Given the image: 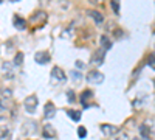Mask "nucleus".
Returning <instances> with one entry per match:
<instances>
[{
	"mask_svg": "<svg viewBox=\"0 0 155 140\" xmlns=\"http://www.w3.org/2000/svg\"><path fill=\"white\" fill-rule=\"evenodd\" d=\"M34 61L37 62V64H48V62L51 61V56L48 52H37L34 55Z\"/></svg>",
	"mask_w": 155,
	"mask_h": 140,
	"instance_id": "nucleus-6",
	"label": "nucleus"
},
{
	"mask_svg": "<svg viewBox=\"0 0 155 140\" xmlns=\"http://www.w3.org/2000/svg\"><path fill=\"white\" fill-rule=\"evenodd\" d=\"M12 23H14V27H16L17 30H25V28H27V22H25V19L20 17V16H14V20H12Z\"/></svg>",
	"mask_w": 155,
	"mask_h": 140,
	"instance_id": "nucleus-12",
	"label": "nucleus"
},
{
	"mask_svg": "<svg viewBox=\"0 0 155 140\" xmlns=\"http://www.w3.org/2000/svg\"><path fill=\"white\" fill-rule=\"evenodd\" d=\"M85 135H87V129L84 128V126H79V128H78V137L85 138Z\"/></svg>",
	"mask_w": 155,
	"mask_h": 140,
	"instance_id": "nucleus-20",
	"label": "nucleus"
},
{
	"mask_svg": "<svg viewBox=\"0 0 155 140\" xmlns=\"http://www.w3.org/2000/svg\"><path fill=\"white\" fill-rule=\"evenodd\" d=\"M45 20H47V12L45 11H36L30 17V22H31V25H34V27H41V25L45 23Z\"/></svg>",
	"mask_w": 155,
	"mask_h": 140,
	"instance_id": "nucleus-2",
	"label": "nucleus"
},
{
	"mask_svg": "<svg viewBox=\"0 0 155 140\" xmlns=\"http://www.w3.org/2000/svg\"><path fill=\"white\" fill-rule=\"evenodd\" d=\"M5 111V104H3V101L0 100V112H3Z\"/></svg>",
	"mask_w": 155,
	"mask_h": 140,
	"instance_id": "nucleus-28",
	"label": "nucleus"
},
{
	"mask_svg": "<svg viewBox=\"0 0 155 140\" xmlns=\"http://www.w3.org/2000/svg\"><path fill=\"white\" fill-rule=\"evenodd\" d=\"M93 98V92L92 90H84L82 94H81V104L84 106V108H88L90 104H88V100H92Z\"/></svg>",
	"mask_w": 155,
	"mask_h": 140,
	"instance_id": "nucleus-11",
	"label": "nucleus"
},
{
	"mask_svg": "<svg viewBox=\"0 0 155 140\" xmlns=\"http://www.w3.org/2000/svg\"><path fill=\"white\" fill-rule=\"evenodd\" d=\"M115 140H129V135L126 134V132H116V137H115Z\"/></svg>",
	"mask_w": 155,
	"mask_h": 140,
	"instance_id": "nucleus-21",
	"label": "nucleus"
},
{
	"mask_svg": "<svg viewBox=\"0 0 155 140\" xmlns=\"http://www.w3.org/2000/svg\"><path fill=\"white\" fill-rule=\"evenodd\" d=\"M104 80H106V76L98 70H92L87 73V81L90 84H101V83H104Z\"/></svg>",
	"mask_w": 155,
	"mask_h": 140,
	"instance_id": "nucleus-3",
	"label": "nucleus"
},
{
	"mask_svg": "<svg viewBox=\"0 0 155 140\" xmlns=\"http://www.w3.org/2000/svg\"><path fill=\"white\" fill-rule=\"evenodd\" d=\"M67 100H68V103H74V101H76V97H74V92L73 90H68L67 92Z\"/></svg>",
	"mask_w": 155,
	"mask_h": 140,
	"instance_id": "nucleus-22",
	"label": "nucleus"
},
{
	"mask_svg": "<svg viewBox=\"0 0 155 140\" xmlns=\"http://www.w3.org/2000/svg\"><path fill=\"white\" fill-rule=\"evenodd\" d=\"M110 6L113 12H120V0H110Z\"/></svg>",
	"mask_w": 155,
	"mask_h": 140,
	"instance_id": "nucleus-19",
	"label": "nucleus"
},
{
	"mask_svg": "<svg viewBox=\"0 0 155 140\" xmlns=\"http://www.w3.org/2000/svg\"><path fill=\"white\" fill-rule=\"evenodd\" d=\"M22 62H23V53L19 52L14 58V66H22Z\"/></svg>",
	"mask_w": 155,
	"mask_h": 140,
	"instance_id": "nucleus-18",
	"label": "nucleus"
},
{
	"mask_svg": "<svg viewBox=\"0 0 155 140\" xmlns=\"http://www.w3.org/2000/svg\"><path fill=\"white\" fill-rule=\"evenodd\" d=\"M11 2H17V0H11Z\"/></svg>",
	"mask_w": 155,
	"mask_h": 140,
	"instance_id": "nucleus-29",
	"label": "nucleus"
},
{
	"mask_svg": "<svg viewBox=\"0 0 155 140\" xmlns=\"http://www.w3.org/2000/svg\"><path fill=\"white\" fill-rule=\"evenodd\" d=\"M2 95L8 98V97H11V90H9V89H8V90H5V89H3V90H2Z\"/></svg>",
	"mask_w": 155,
	"mask_h": 140,
	"instance_id": "nucleus-26",
	"label": "nucleus"
},
{
	"mask_svg": "<svg viewBox=\"0 0 155 140\" xmlns=\"http://www.w3.org/2000/svg\"><path fill=\"white\" fill-rule=\"evenodd\" d=\"M153 84H155V80H153Z\"/></svg>",
	"mask_w": 155,
	"mask_h": 140,
	"instance_id": "nucleus-31",
	"label": "nucleus"
},
{
	"mask_svg": "<svg viewBox=\"0 0 155 140\" xmlns=\"http://www.w3.org/2000/svg\"><path fill=\"white\" fill-rule=\"evenodd\" d=\"M101 48H104L106 52L112 48V42H110V39H109L106 34H104V36H101Z\"/></svg>",
	"mask_w": 155,
	"mask_h": 140,
	"instance_id": "nucleus-15",
	"label": "nucleus"
},
{
	"mask_svg": "<svg viewBox=\"0 0 155 140\" xmlns=\"http://www.w3.org/2000/svg\"><path fill=\"white\" fill-rule=\"evenodd\" d=\"M76 67H78V69H84V64H82L81 61H76Z\"/></svg>",
	"mask_w": 155,
	"mask_h": 140,
	"instance_id": "nucleus-27",
	"label": "nucleus"
},
{
	"mask_svg": "<svg viewBox=\"0 0 155 140\" xmlns=\"http://www.w3.org/2000/svg\"><path fill=\"white\" fill-rule=\"evenodd\" d=\"M87 14L93 19V22H95L96 25H102V23H104V16H102L99 11H96V9H88Z\"/></svg>",
	"mask_w": 155,
	"mask_h": 140,
	"instance_id": "nucleus-7",
	"label": "nucleus"
},
{
	"mask_svg": "<svg viewBox=\"0 0 155 140\" xmlns=\"http://www.w3.org/2000/svg\"><path fill=\"white\" fill-rule=\"evenodd\" d=\"M104 58H106V50L104 48H98L96 52L92 55L90 64H92V66H101L102 62H104Z\"/></svg>",
	"mask_w": 155,
	"mask_h": 140,
	"instance_id": "nucleus-5",
	"label": "nucleus"
},
{
	"mask_svg": "<svg viewBox=\"0 0 155 140\" xmlns=\"http://www.w3.org/2000/svg\"><path fill=\"white\" fill-rule=\"evenodd\" d=\"M0 140H11L9 129H2V131H0Z\"/></svg>",
	"mask_w": 155,
	"mask_h": 140,
	"instance_id": "nucleus-17",
	"label": "nucleus"
},
{
	"mask_svg": "<svg viewBox=\"0 0 155 140\" xmlns=\"http://www.w3.org/2000/svg\"><path fill=\"white\" fill-rule=\"evenodd\" d=\"M140 134L143 135L144 140H149V138H150V131H149V128H147V125H141V126H140Z\"/></svg>",
	"mask_w": 155,
	"mask_h": 140,
	"instance_id": "nucleus-16",
	"label": "nucleus"
},
{
	"mask_svg": "<svg viewBox=\"0 0 155 140\" xmlns=\"http://www.w3.org/2000/svg\"><path fill=\"white\" fill-rule=\"evenodd\" d=\"M54 115H56V108H54V104H53V103H47L45 108H44V117H45L47 120H50V118H53Z\"/></svg>",
	"mask_w": 155,
	"mask_h": 140,
	"instance_id": "nucleus-10",
	"label": "nucleus"
},
{
	"mask_svg": "<svg viewBox=\"0 0 155 140\" xmlns=\"http://www.w3.org/2000/svg\"><path fill=\"white\" fill-rule=\"evenodd\" d=\"M50 78H51V83L53 84H64L67 81V75L61 67H54L53 70H51Z\"/></svg>",
	"mask_w": 155,
	"mask_h": 140,
	"instance_id": "nucleus-1",
	"label": "nucleus"
},
{
	"mask_svg": "<svg viewBox=\"0 0 155 140\" xmlns=\"http://www.w3.org/2000/svg\"><path fill=\"white\" fill-rule=\"evenodd\" d=\"M101 131H102V134H104V135L110 137V135H113V134L118 132V128H116V126H113V125L104 123V125H101Z\"/></svg>",
	"mask_w": 155,
	"mask_h": 140,
	"instance_id": "nucleus-9",
	"label": "nucleus"
},
{
	"mask_svg": "<svg viewBox=\"0 0 155 140\" xmlns=\"http://www.w3.org/2000/svg\"><path fill=\"white\" fill-rule=\"evenodd\" d=\"M147 64H149V67H150V69H153V70H155V56H153V55H150V56L147 58Z\"/></svg>",
	"mask_w": 155,
	"mask_h": 140,
	"instance_id": "nucleus-24",
	"label": "nucleus"
},
{
	"mask_svg": "<svg viewBox=\"0 0 155 140\" xmlns=\"http://www.w3.org/2000/svg\"><path fill=\"white\" fill-rule=\"evenodd\" d=\"M2 72H3V75L8 76V78H11V76L14 75V73H12V64H11V62H3V64H2Z\"/></svg>",
	"mask_w": 155,
	"mask_h": 140,
	"instance_id": "nucleus-13",
	"label": "nucleus"
},
{
	"mask_svg": "<svg viewBox=\"0 0 155 140\" xmlns=\"http://www.w3.org/2000/svg\"><path fill=\"white\" fill-rule=\"evenodd\" d=\"M37 103H39L37 97H36V95H30V97L25 98L23 106H25V109H27V112L34 114V112H36V108H37Z\"/></svg>",
	"mask_w": 155,
	"mask_h": 140,
	"instance_id": "nucleus-4",
	"label": "nucleus"
},
{
	"mask_svg": "<svg viewBox=\"0 0 155 140\" xmlns=\"http://www.w3.org/2000/svg\"><path fill=\"white\" fill-rule=\"evenodd\" d=\"M90 3H92L93 6H101V5H104V0H88Z\"/></svg>",
	"mask_w": 155,
	"mask_h": 140,
	"instance_id": "nucleus-25",
	"label": "nucleus"
},
{
	"mask_svg": "<svg viewBox=\"0 0 155 140\" xmlns=\"http://www.w3.org/2000/svg\"><path fill=\"white\" fill-rule=\"evenodd\" d=\"M67 115H68L73 121H81V111L70 109V111H67Z\"/></svg>",
	"mask_w": 155,
	"mask_h": 140,
	"instance_id": "nucleus-14",
	"label": "nucleus"
},
{
	"mask_svg": "<svg viewBox=\"0 0 155 140\" xmlns=\"http://www.w3.org/2000/svg\"><path fill=\"white\" fill-rule=\"evenodd\" d=\"M132 140H140V138H132Z\"/></svg>",
	"mask_w": 155,
	"mask_h": 140,
	"instance_id": "nucleus-30",
	"label": "nucleus"
},
{
	"mask_svg": "<svg viewBox=\"0 0 155 140\" xmlns=\"http://www.w3.org/2000/svg\"><path fill=\"white\" fill-rule=\"evenodd\" d=\"M42 135L45 137V138H53V137H56V128L53 125H44V128H42Z\"/></svg>",
	"mask_w": 155,
	"mask_h": 140,
	"instance_id": "nucleus-8",
	"label": "nucleus"
},
{
	"mask_svg": "<svg viewBox=\"0 0 155 140\" xmlns=\"http://www.w3.org/2000/svg\"><path fill=\"white\" fill-rule=\"evenodd\" d=\"M71 76L74 78V81H78V83H79V81L82 80V75H81L79 72H78V70H73V72H71Z\"/></svg>",
	"mask_w": 155,
	"mask_h": 140,
	"instance_id": "nucleus-23",
	"label": "nucleus"
}]
</instances>
